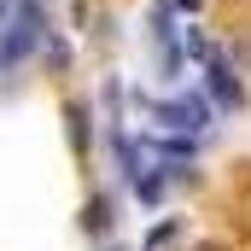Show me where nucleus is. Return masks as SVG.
<instances>
[{
    "label": "nucleus",
    "instance_id": "4",
    "mask_svg": "<svg viewBox=\"0 0 251 251\" xmlns=\"http://www.w3.org/2000/svg\"><path fill=\"white\" fill-rule=\"evenodd\" d=\"M82 228H88V234H105V228H111V204H105V199H88V204H82Z\"/></svg>",
    "mask_w": 251,
    "mask_h": 251
},
{
    "label": "nucleus",
    "instance_id": "1",
    "mask_svg": "<svg viewBox=\"0 0 251 251\" xmlns=\"http://www.w3.org/2000/svg\"><path fill=\"white\" fill-rule=\"evenodd\" d=\"M35 47H41V18H35V6H24V18H18V24L6 29V41H0V70H18Z\"/></svg>",
    "mask_w": 251,
    "mask_h": 251
},
{
    "label": "nucleus",
    "instance_id": "3",
    "mask_svg": "<svg viewBox=\"0 0 251 251\" xmlns=\"http://www.w3.org/2000/svg\"><path fill=\"white\" fill-rule=\"evenodd\" d=\"M210 94H216V105H228V111L246 105V88L234 82V70H228L222 59H210Z\"/></svg>",
    "mask_w": 251,
    "mask_h": 251
},
{
    "label": "nucleus",
    "instance_id": "2",
    "mask_svg": "<svg viewBox=\"0 0 251 251\" xmlns=\"http://www.w3.org/2000/svg\"><path fill=\"white\" fill-rule=\"evenodd\" d=\"M152 117L164 128H181V134H199V128L210 123V105L199 100V94H187V100H164V105H152Z\"/></svg>",
    "mask_w": 251,
    "mask_h": 251
},
{
    "label": "nucleus",
    "instance_id": "5",
    "mask_svg": "<svg viewBox=\"0 0 251 251\" xmlns=\"http://www.w3.org/2000/svg\"><path fill=\"white\" fill-rule=\"evenodd\" d=\"M170 240H176V222H158V228L146 234V251H152V246H170Z\"/></svg>",
    "mask_w": 251,
    "mask_h": 251
},
{
    "label": "nucleus",
    "instance_id": "6",
    "mask_svg": "<svg viewBox=\"0 0 251 251\" xmlns=\"http://www.w3.org/2000/svg\"><path fill=\"white\" fill-rule=\"evenodd\" d=\"M0 12H6V6H0Z\"/></svg>",
    "mask_w": 251,
    "mask_h": 251
}]
</instances>
